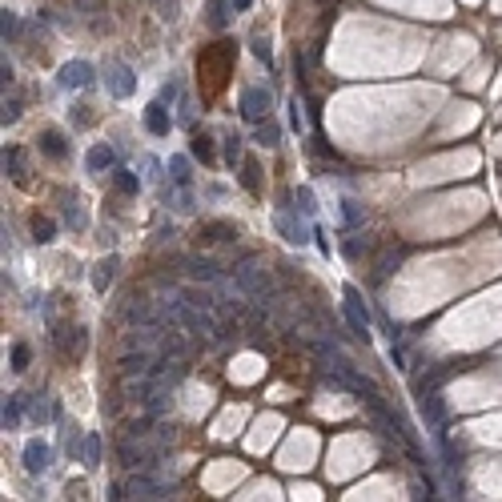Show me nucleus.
Returning <instances> with one entry per match:
<instances>
[{
  "instance_id": "1",
  "label": "nucleus",
  "mask_w": 502,
  "mask_h": 502,
  "mask_svg": "<svg viewBox=\"0 0 502 502\" xmlns=\"http://www.w3.org/2000/svg\"><path fill=\"white\" fill-rule=\"evenodd\" d=\"M233 290L245 293L249 302H261V297H270L274 293V274L265 270V261L258 253H249L233 265Z\"/></svg>"
},
{
  "instance_id": "2",
  "label": "nucleus",
  "mask_w": 502,
  "mask_h": 502,
  "mask_svg": "<svg viewBox=\"0 0 502 502\" xmlns=\"http://www.w3.org/2000/svg\"><path fill=\"white\" fill-rule=\"evenodd\" d=\"M346 318H350V330H354L357 338H366L370 334V309H366V302H362V293H357V286H346Z\"/></svg>"
},
{
  "instance_id": "3",
  "label": "nucleus",
  "mask_w": 502,
  "mask_h": 502,
  "mask_svg": "<svg viewBox=\"0 0 502 502\" xmlns=\"http://www.w3.org/2000/svg\"><path fill=\"white\" fill-rule=\"evenodd\" d=\"M270 109H274V97L270 89H245L242 93V117L245 121H270Z\"/></svg>"
},
{
  "instance_id": "4",
  "label": "nucleus",
  "mask_w": 502,
  "mask_h": 502,
  "mask_svg": "<svg viewBox=\"0 0 502 502\" xmlns=\"http://www.w3.org/2000/svg\"><path fill=\"white\" fill-rule=\"evenodd\" d=\"M177 265L185 270V274L193 277V281H201V286H213L217 277H221V265L213 258H197V253H185V258H177Z\"/></svg>"
},
{
  "instance_id": "5",
  "label": "nucleus",
  "mask_w": 502,
  "mask_h": 502,
  "mask_svg": "<svg viewBox=\"0 0 502 502\" xmlns=\"http://www.w3.org/2000/svg\"><path fill=\"white\" fill-rule=\"evenodd\" d=\"M105 89H109L113 97H129L133 89H137V77H133V68H129V65H121V61L105 65Z\"/></svg>"
},
{
  "instance_id": "6",
  "label": "nucleus",
  "mask_w": 502,
  "mask_h": 502,
  "mask_svg": "<svg viewBox=\"0 0 502 502\" xmlns=\"http://www.w3.org/2000/svg\"><path fill=\"white\" fill-rule=\"evenodd\" d=\"M165 325H157V322H149V325H133V334L125 341H129V350H149V346H157V341H165Z\"/></svg>"
},
{
  "instance_id": "7",
  "label": "nucleus",
  "mask_w": 502,
  "mask_h": 502,
  "mask_svg": "<svg viewBox=\"0 0 502 502\" xmlns=\"http://www.w3.org/2000/svg\"><path fill=\"white\" fill-rule=\"evenodd\" d=\"M121 313H125V322H129V325H149V322H157V309H153V302H149V297H129Z\"/></svg>"
},
{
  "instance_id": "8",
  "label": "nucleus",
  "mask_w": 502,
  "mask_h": 502,
  "mask_svg": "<svg viewBox=\"0 0 502 502\" xmlns=\"http://www.w3.org/2000/svg\"><path fill=\"white\" fill-rule=\"evenodd\" d=\"M153 374V354L149 350H137V354H125L121 357V378L129 382V378H145Z\"/></svg>"
},
{
  "instance_id": "9",
  "label": "nucleus",
  "mask_w": 502,
  "mask_h": 502,
  "mask_svg": "<svg viewBox=\"0 0 502 502\" xmlns=\"http://www.w3.org/2000/svg\"><path fill=\"white\" fill-rule=\"evenodd\" d=\"M89 81H93V65H84V61L61 65V84H65V89H84Z\"/></svg>"
},
{
  "instance_id": "10",
  "label": "nucleus",
  "mask_w": 502,
  "mask_h": 502,
  "mask_svg": "<svg viewBox=\"0 0 502 502\" xmlns=\"http://www.w3.org/2000/svg\"><path fill=\"white\" fill-rule=\"evenodd\" d=\"M49 458H52V450L45 442H36V438L24 446V470H29V474H45V470H49Z\"/></svg>"
},
{
  "instance_id": "11",
  "label": "nucleus",
  "mask_w": 502,
  "mask_h": 502,
  "mask_svg": "<svg viewBox=\"0 0 502 502\" xmlns=\"http://www.w3.org/2000/svg\"><path fill=\"white\" fill-rule=\"evenodd\" d=\"M169 125H173V121H169L165 101H153V105L145 109V129L153 133V137H165V133H169Z\"/></svg>"
},
{
  "instance_id": "12",
  "label": "nucleus",
  "mask_w": 502,
  "mask_h": 502,
  "mask_svg": "<svg viewBox=\"0 0 502 502\" xmlns=\"http://www.w3.org/2000/svg\"><path fill=\"white\" fill-rule=\"evenodd\" d=\"M277 229H281V233H286V242H293V245H306L309 242V229L302 226L293 213H286V209L277 213Z\"/></svg>"
},
{
  "instance_id": "13",
  "label": "nucleus",
  "mask_w": 502,
  "mask_h": 502,
  "mask_svg": "<svg viewBox=\"0 0 502 502\" xmlns=\"http://www.w3.org/2000/svg\"><path fill=\"white\" fill-rule=\"evenodd\" d=\"M458 370H462L458 362H446V366H438V370H430V378H422V382H418V394H430V390H438L442 382H446V378H454Z\"/></svg>"
},
{
  "instance_id": "14",
  "label": "nucleus",
  "mask_w": 502,
  "mask_h": 502,
  "mask_svg": "<svg viewBox=\"0 0 502 502\" xmlns=\"http://www.w3.org/2000/svg\"><path fill=\"white\" fill-rule=\"evenodd\" d=\"M20 414H24V394H8L4 398V430H17Z\"/></svg>"
},
{
  "instance_id": "15",
  "label": "nucleus",
  "mask_w": 502,
  "mask_h": 502,
  "mask_svg": "<svg viewBox=\"0 0 502 502\" xmlns=\"http://www.w3.org/2000/svg\"><path fill=\"white\" fill-rule=\"evenodd\" d=\"M442 414H446V406H442V398H438V390L422 394V418L430 422V426H438V422H442Z\"/></svg>"
},
{
  "instance_id": "16",
  "label": "nucleus",
  "mask_w": 502,
  "mask_h": 502,
  "mask_svg": "<svg viewBox=\"0 0 502 502\" xmlns=\"http://www.w3.org/2000/svg\"><path fill=\"white\" fill-rule=\"evenodd\" d=\"M113 274H117V258H105L97 270H93V290L105 293L109 286H113Z\"/></svg>"
},
{
  "instance_id": "17",
  "label": "nucleus",
  "mask_w": 502,
  "mask_h": 502,
  "mask_svg": "<svg viewBox=\"0 0 502 502\" xmlns=\"http://www.w3.org/2000/svg\"><path fill=\"white\" fill-rule=\"evenodd\" d=\"M89 169H93V173L113 169V149H109V145H93V149H89Z\"/></svg>"
},
{
  "instance_id": "18",
  "label": "nucleus",
  "mask_w": 502,
  "mask_h": 502,
  "mask_svg": "<svg viewBox=\"0 0 502 502\" xmlns=\"http://www.w3.org/2000/svg\"><path fill=\"white\" fill-rule=\"evenodd\" d=\"M113 185L117 189H121V193H137V189H141V177H137V173H133V169H113Z\"/></svg>"
},
{
  "instance_id": "19",
  "label": "nucleus",
  "mask_w": 502,
  "mask_h": 502,
  "mask_svg": "<svg viewBox=\"0 0 502 502\" xmlns=\"http://www.w3.org/2000/svg\"><path fill=\"white\" fill-rule=\"evenodd\" d=\"M40 149H45L49 157H65V141H61V133H57V129H49L45 137H40Z\"/></svg>"
},
{
  "instance_id": "20",
  "label": "nucleus",
  "mask_w": 502,
  "mask_h": 502,
  "mask_svg": "<svg viewBox=\"0 0 502 502\" xmlns=\"http://www.w3.org/2000/svg\"><path fill=\"white\" fill-rule=\"evenodd\" d=\"M169 177H173V185L185 189V185H189V161H185V157H173V161H169Z\"/></svg>"
},
{
  "instance_id": "21",
  "label": "nucleus",
  "mask_w": 502,
  "mask_h": 502,
  "mask_svg": "<svg viewBox=\"0 0 502 502\" xmlns=\"http://www.w3.org/2000/svg\"><path fill=\"white\" fill-rule=\"evenodd\" d=\"M61 350H65V354H73V357H81V350H84L81 330H65V338H61Z\"/></svg>"
},
{
  "instance_id": "22",
  "label": "nucleus",
  "mask_w": 502,
  "mask_h": 502,
  "mask_svg": "<svg viewBox=\"0 0 502 502\" xmlns=\"http://www.w3.org/2000/svg\"><path fill=\"white\" fill-rule=\"evenodd\" d=\"M242 181H245V189H249L253 197L261 193V181H258V161H245V165H242Z\"/></svg>"
},
{
  "instance_id": "23",
  "label": "nucleus",
  "mask_w": 502,
  "mask_h": 502,
  "mask_svg": "<svg viewBox=\"0 0 502 502\" xmlns=\"http://www.w3.org/2000/svg\"><path fill=\"white\" fill-rule=\"evenodd\" d=\"M84 466H101V438L97 434L84 438Z\"/></svg>"
},
{
  "instance_id": "24",
  "label": "nucleus",
  "mask_w": 502,
  "mask_h": 502,
  "mask_svg": "<svg viewBox=\"0 0 502 502\" xmlns=\"http://www.w3.org/2000/svg\"><path fill=\"white\" fill-rule=\"evenodd\" d=\"M209 24H213V29H226V24H229L226 0H209Z\"/></svg>"
},
{
  "instance_id": "25",
  "label": "nucleus",
  "mask_w": 502,
  "mask_h": 502,
  "mask_svg": "<svg viewBox=\"0 0 502 502\" xmlns=\"http://www.w3.org/2000/svg\"><path fill=\"white\" fill-rule=\"evenodd\" d=\"M65 450L77 458V454H84V442H81V430L77 426H65Z\"/></svg>"
},
{
  "instance_id": "26",
  "label": "nucleus",
  "mask_w": 502,
  "mask_h": 502,
  "mask_svg": "<svg viewBox=\"0 0 502 502\" xmlns=\"http://www.w3.org/2000/svg\"><path fill=\"white\" fill-rule=\"evenodd\" d=\"M341 213H346V226H362L366 221V209L357 201H341Z\"/></svg>"
},
{
  "instance_id": "27",
  "label": "nucleus",
  "mask_w": 502,
  "mask_h": 502,
  "mask_svg": "<svg viewBox=\"0 0 502 502\" xmlns=\"http://www.w3.org/2000/svg\"><path fill=\"white\" fill-rule=\"evenodd\" d=\"M193 153L201 157V161H213V141L205 137V133H193Z\"/></svg>"
},
{
  "instance_id": "28",
  "label": "nucleus",
  "mask_w": 502,
  "mask_h": 502,
  "mask_svg": "<svg viewBox=\"0 0 502 502\" xmlns=\"http://www.w3.org/2000/svg\"><path fill=\"white\" fill-rule=\"evenodd\" d=\"M226 161L229 165L242 161V137H237V133H229V137H226Z\"/></svg>"
},
{
  "instance_id": "29",
  "label": "nucleus",
  "mask_w": 502,
  "mask_h": 502,
  "mask_svg": "<svg viewBox=\"0 0 502 502\" xmlns=\"http://www.w3.org/2000/svg\"><path fill=\"white\" fill-rule=\"evenodd\" d=\"M33 237H36V242H52V221L36 217V221H33Z\"/></svg>"
},
{
  "instance_id": "30",
  "label": "nucleus",
  "mask_w": 502,
  "mask_h": 502,
  "mask_svg": "<svg viewBox=\"0 0 502 502\" xmlns=\"http://www.w3.org/2000/svg\"><path fill=\"white\" fill-rule=\"evenodd\" d=\"M52 414H57V410H52V406L45 402V398H36V402H33V418H36V422H49Z\"/></svg>"
},
{
  "instance_id": "31",
  "label": "nucleus",
  "mask_w": 502,
  "mask_h": 502,
  "mask_svg": "<svg viewBox=\"0 0 502 502\" xmlns=\"http://www.w3.org/2000/svg\"><path fill=\"white\" fill-rule=\"evenodd\" d=\"M290 125H293L297 133H306V113H302V105H297V101L290 105Z\"/></svg>"
},
{
  "instance_id": "32",
  "label": "nucleus",
  "mask_w": 502,
  "mask_h": 502,
  "mask_svg": "<svg viewBox=\"0 0 502 502\" xmlns=\"http://www.w3.org/2000/svg\"><path fill=\"white\" fill-rule=\"evenodd\" d=\"M366 249H370V242H366V237H362V242H357V237H350V242H346V258H362Z\"/></svg>"
},
{
  "instance_id": "33",
  "label": "nucleus",
  "mask_w": 502,
  "mask_h": 502,
  "mask_svg": "<svg viewBox=\"0 0 502 502\" xmlns=\"http://www.w3.org/2000/svg\"><path fill=\"white\" fill-rule=\"evenodd\" d=\"M0 33H4V40L17 33V13H8V8H4V17H0Z\"/></svg>"
},
{
  "instance_id": "34",
  "label": "nucleus",
  "mask_w": 502,
  "mask_h": 502,
  "mask_svg": "<svg viewBox=\"0 0 502 502\" xmlns=\"http://www.w3.org/2000/svg\"><path fill=\"white\" fill-rule=\"evenodd\" d=\"M297 209H302V213H313V209H318V205H313V193H309L306 185L297 189Z\"/></svg>"
},
{
  "instance_id": "35",
  "label": "nucleus",
  "mask_w": 502,
  "mask_h": 502,
  "mask_svg": "<svg viewBox=\"0 0 502 502\" xmlns=\"http://www.w3.org/2000/svg\"><path fill=\"white\" fill-rule=\"evenodd\" d=\"M29 366V346H13V370H24Z\"/></svg>"
},
{
  "instance_id": "36",
  "label": "nucleus",
  "mask_w": 502,
  "mask_h": 502,
  "mask_svg": "<svg viewBox=\"0 0 502 502\" xmlns=\"http://www.w3.org/2000/svg\"><path fill=\"white\" fill-rule=\"evenodd\" d=\"M157 8H161V20H177V0H157Z\"/></svg>"
},
{
  "instance_id": "37",
  "label": "nucleus",
  "mask_w": 502,
  "mask_h": 502,
  "mask_svg": "<svg viewBox=\"0 0 502 502\" xmlns=\"http://www.w3.org/2000/svg\"><path fill=\"white\" fill-rule=\"evenodd\" d=\"M253 52H258V61H265V65H270V61H274V49H270V40H253Z\"/></svg>"
},
{
  "instance_id": "38",
  "label": "nucleus",
  "mask_w": 502,
  "mask_h": 502,
  "mask_svg": "<svg viewBox=\"0 0 502 502\" xmlns=\"http://www.w3.org/2000/svg\"><path fill=\"white\" fill-rule=\"evenodd\" d=\"M258 141H261V145H277V125H270V121H265V125H261V133H258Z\"/></svg>"
},
{
  "instance_id": "39",
  "label": "nucleus",
  "mask_w": 502,
  "mask_h": 502,
  "mask_svg": "<svg viewBox=\"0 0 502 502\" xmlns=\"http://www.w3.org/2000/svg\"><path fill=\"white\" fill-rule=\"evenodd\" d=\"M398 270V253H386V258L378 261V277H386V274H394Z\"/></svg>"
},
{
  "instance_id": "40",
  "label": "nucleus",
  "mask_w": 502,
  "mask_h": 502,
  "mask_svg": "<svg viewBox=\"0 0 502 502\" xmlns=\"http://www.w3.org/2000/svg\"><path fill=\"white\" fill-rule=\"evenodd\" d=\"M17 117H20V101H4V125L17 121Z\"/></svg>"
},
{
  "instance_id": "41",
  "label": "nucleus",
  "mask_w": 502,
  "mask_h": 502,
  "mask_svg": "<svg viewBox=\"0 0 502 502\" xmlns=\"http://www.w3.org/2000/svg\"><path fill=\"white\" fill-rule=\"evenodd\" d=\"M177 97V81H169V84H161V97L157 101H165V105H169V101Z\"/></svg>"
},
{
  "instance_id": "42",
  "label": "nucleus",
  "mask_w": 502,
  "mask_h": 502,
  "mask_svg": "<svg viewBox=\"0 0 502 502\" xmlns=\"http://www.w3.org/2000/svg\"><path fill=\"white\" fill-rule=\"evenodd\" d=\"M249 4H253V0H233V8H242V13L249 8Z\"/></svg>"
},
{
  "instance_id": "43",
  "label": "nucleus",
  "mask_w": 502,
  "mask_h": 502,
  "mask_svg": "<svg viewBox=\"0 0 502 502\" xmlns=\"http://www.w3.org/2000/svg\"><path fill=\"white\" fill-rule=\"evenodd\" d=\"M77 4H81V8H89V4H93V0H77Z\"/></svg>"
}]
</instances>
